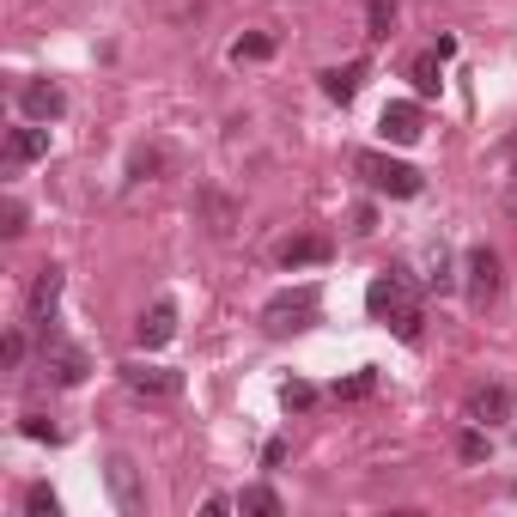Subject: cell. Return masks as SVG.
<instances>
[{
    "mask_svg": "<svg viewBox=\"0 0 517 517\" xmlns=\"http://www.w3.org/2000/svg\"><path fill=\"white\" fill-rule=\"evenodd\" d=\"M365 311H372L378 323H390L408 347L420 341V305H414V286L408 274H378L372 286H365Z\"/></svg>",
    "mask_w": 517,
    "mask_h": 517,
    "instance_id": "obj_1",
    "label": "cell"
},
{
    "mask_svg": "<svg viewBox=\"0 0 517 517\" xmlns=\"http://www.w3.org/2000/svg\"><path fill=\"white\" fill-rule=\"evenodd\" d=\"M353 171L372 183L378 195H390V201H414L420 189H426V177L414 171V165H402V159H384V153H353Z\"/></svg>",
    "mask_w": 517,
    "mask_h": 517,
    "instance_id": "obj_2",
    "label": "cell"
},
{
    "mask_svg": "<svg viewBox=\"0 0 517 517\" xmlns=\"http://www.w3.org/2000/svg\"><path fill=\"white\" fill-rule=\"evenodd\" d=\"M317 311H323V292L317 286H286V292H274V299L262 305V329L268 335H292V329H305Z\"/></svg>",
    "mask_w": 517,
    "mask_h": 517,
    "instance_id": "obj_3",
    "label": "cell"
},
{
    "mask_svg": "<svg viewBox=\"0 0 517 517\" xmlns=\"http://www.w3.org/2000/svg\"><path fill=\"white\" fill-rule=\"evenodd\" d=\"M116 378H122V390L140 396V402H177V396H183V372H171V365L128 359V365H116Z\"/></svg>",
    "mask_w": 517,
    "mask_h": 517,
    "instance_id": "obj_4",
    "label": "cell"
},
{
    "mask_svg": "<svg viewBox=\"0 0 517 517\" xmlns=\"http://www.w3.org/2000/svg\"><path fill=\"white\" fill-rule=\"evenodd\" d=\"M104 487H110V499H116L122 517H140L146 511V481H140V469L128 457H110L104 463Z\"/></svg>",
    "mask_w": 517,
    "mask_h": 517,
    "instance_id": "obj_5",
    "label": "cell"
},
{
    "mask_svg": "<svg viewBox=\"0 0 517 517\" xmlns=\"http://www.w3.org/2000/svg\"><path fill=\"white\" fill-rule=\"evenodd\" d=\"M43 372L61 384V390H73V384H86V372H92V359L73 347V341H55V335H43Z\"/></svg>",
    "mask_w": 517,
    "mask_h": 517,
    "instance_id": "obj_6",
    "label": "cell"
},
{
    "mask_svg": "<svg viewBox=\"0 0 517 517\" xmlns=\"http://www.w3.org/2000/svg\"><path fill=\"white\" fill-rule=\"evenodd\" d=\"M493 299H499V256L481 244V250H469V305L487 311Z\"/></svg>",
    "mask_w": 517,
    "mask_h": 517,
    "instance_id": "obj_7",
    "label": "cell"
},
{
    "mask_svg": "<svg viewBox=\"0 0 517 517\" xmlns=\"http://www.w3.org/2000/svg\"><path fill=\"white\" fill-rule=\"evenodd\" d=\"M19 110H25V122H61L67 92H61L55 80H31V86L19 92Z\"/></svg>",
    "mask_w": 517,
    "mask_h": 517,
    "instance_id": "obj_8",
    "label": "cell"
},
{
    "mask_svg": "<svg viewBox=\"0 0 517 517\" xmlns=\"http://www.w3.org/2000/svg\"><path fill=\"white\" fill-rule=\"evenodd\" d=\"M378 128H384V140H396V146H414V140L426 134V116H420V104H408V98H396V104H384V116H378Z\"/></svg>",
    "mask_w": 517,
    "mask_h": 517,
    "instance_id": "obj_9",
    "label": "cell"
},
{
    "mask_svg": "<svg viewBox=\"0 0 517 517\" xmlns=\"http://www.w3.org/2000/svg\"><path fill=\"white\" fill-rule=\"evenodd\" d=\"M37 159H49V122L13 128V134H7V165L19 171V165H37Z\"/></svg>",
    "mask_w": 517,
    "mask_h": 517,
    "instance_id": "obj_10",
    "label": "cell"
},
{
    "mask_svg": "<svg viewBox=\"0 0 517 517\" xmlns=\"http://www.w3.org/2000/svg\"><path fill=\"white\" fill-rule=\"evenodd\" d=\"M469 420H475V426H499V420H511V390H505V384H481V390H469Z\"/></svg>",
    "mask_w": 517,
    "mask_h": 517,
    "instance_id": "obj_11",
    "label": "cell"
},
{
    "mask_svg": "<svg viewBox=\"0 0 517 517\" xmlns=\"http://www.w3.org/2000/svg\"><path fill=\"white\" fill-rule=\"evenodd\" d=\"M55 299H61V268H43L37 280H31V299H25V311H31V323L49 335V317H55Z\"/></svg>",
    "mask_w": 517,
    "mask_h": 517,
    "instance_id": "obj_12",
    "label": "cell"
},
{
    "mask_svg": "<svg viewBox=\"0 0 517 517\" xmlns=\"http://www.w3.org/2000/svg\"><path fill=\"white\" fill-rule=\"evenodd\" d=\"M134 335H140V347H165V341L177 335V305H171V299H159L153 311L134 323Z\"/></svg>",
    "mask_w": 517,
    "mask_h": 517,
    "instance_id": "obj_13",
    "label": "cell"
},
{
    "mask_svg": "<svg viewBox=\"0 0 517 517\" xmlns=\"http://www.w3.org/2000/svg\"><path fill=\"white\" fill-rule=\"evenodd\" d=\"M365 73H372L365 61L329 67V73H323V98H335V104H353V98H359V86H365Z\"/></svg>",
    "mask_w": 517,
    "mask_h": 517,
    "instance_id": "obj_14",
    "label": "cell"
},
{
    "mask_svg": "<svg viewBox=\"0 0 517 517\" xmlns=\"http://www.w3.org/2000/svg\"><path fill=\"white\" fill-rule=\"evenodd\" d=\"M317 262H329V238H317V232H311V238H292V244L280 250V268H286V274L317 268Z\"/></svg>",
    "mask_w": 517,
    "mask_h": 517,
    "instance_id": "obj_15",
    "label": "cell"
},
{
    "mask_svg": "<svg viewBox=\"0 0 517 517\" xmlns=\"http://www.w3.org/2000/svg\"><path fill=\"white\" fill-rule=\"evenodd\" d=\"M408 80H414V92L420 98H438V92H445V55H414V67H408Z\"/></svg>",
    "mask_w": 517,
    "mask_h": 517,
    "instance_id": "obj_16",
    "label": "cell"
},
{
    "mask_svg": "<svg viewBox=\"0 0 517 517\" xmlns=\"http://www.w3.org/2000/svg\"><path fill=\"white\" fill-rule=\"evenodd\" d=\"M396 13H402V0H365V37L384 43L396 31Z\"/></svg>",
    "mask_w": 517,
    "mask_h": 517,
    "instance_id": "obj_17",
    "label": "cell"
},
{
    "mask_svg": "<svg viewBox=\"0 0 517 517\" xmlns=\"http://www.w3.org/2000/svg\"><path fill=\"white\" fill-rule=\"evenodd\" d=\"M238 511H244V517H280L286 505H280L274 487H244V493H238Z\"/></svg>",
    "mask_w": 517,
    "mask_h": 517,
    "instance_id": "obj_18",
    "label": "cell"
},
{
    "mask_svg": "<svg viewBox=\"0 0 517 517\" xmlns=\"http://www.w3.org/2000/svg\"><path fill=\"white\" fill-rule=\"evenodd\" d=\"M268 55H274V37H268V31H250V37L232 43V61H238V67H244V61H268Z\"/></svg>",
    "mask_w": 517,
    "mask_h": 517,
    "instance_id": "obj_19",
    "label": "cell"
},
{
    "mask_svg": "<svg viewBox=\"0 0 517 517\" xmlns=\"http://www.w3.org/2000/svg\"><path fill=\"white\" fill-rule=\"evenodd\" d=\"M280 408H286V414H305V408H317V390L292 378V384H280Z\"/></svg>",
    "mask_w": 517,
    "mask_h": 517,
    "instance_id": "obj_20",
    "label": "cell"
},
{
    "mask_svg": "<svg viewBox=\"0 0 517 517\" xmlns=\"http://www.w3.org/2000/svg\"><path fill=\"white\" fill-rule=\"evenodd\" d=\"M201 207H207V219H213L207 232H213V238H226V232H232V201H226V195H201Z\"/></svg>",
    "mask_w": 517,
    "mask_h": 517,
    "instance_id": "obj_21",
    "label": "cell"
},
{
    "mask_svg": "<svg viewBox=\"0 0 517 517\" xmlns=\"http://www.w3.org/2000/svg\"><path fill=\"white\" fill-rule=\"evenodd\" d=\"M487 451H493V445H487L481 426H469V432L457 438V457H463V463H487Z\"/></svg>",
    "mask_w": 517,
    "mask_h": 517,
    "instance_id": "obj_22",
    "label": "cell"
},
{
    "mask_svg": "<svg viewBox=\"0 0 517 517\" xmlns=\"http://www.w3.org/2000/svg\"><path fill=\"white\" fill-rule=\"evenodd\" d=\"M0 232H7V238H19V232H25V201H19V195L0 201Z\"/></svg>",
    "mask_w": 517,
    "mask_h": 517,
    "instance_id": "obj_23",
    "label": "cell"
},
{
    "mask_svg": "<svg viewBox=\"0 0 517 517\" xmlns=\"http://www.w3.org/2000/svg\"><path fill=\"white\" fill-rule=\"evenodd\" d=\"M19 432H25V438H37V445H55V438H61V432L49 426V414H25V420H19Z\"/></svg>",
    "mask_w": 517,
    "mask_h": 517,
    "instance_id": "obj_24",
    "label": "cell"
},
{
    "mask_svg": "<svg viewBox=\"0 0 517 517\" xmlns=\"http://www.w3.org/2000/svg\"><path fill=\"white\" fill-rule=\"evenodd\" d=\"M372 390H378V372H372V365H365V372H359L353 384H341L335 396H341V402H359V396H372Z\"/></svg>",
    "mask_w": 517,
    "mask_h": 517,
    "instance_id": "obj_25",
    "label": "cell"
},
{
    "mask_svg": "<svg viewBox=\"0 0 517 517\" xmlns=\"http://www.w3.org/2000/svg\"><path fill=\"white\" fill-rule=\"evenodd\" d=\"M25 511H31V517H55V511H61V505H55V493H49V487H43V481H37V487H31V493H25Z\"/></svg>",
    "mask_w": 517,
    "mask_h": 517,
    "instance_id": "obj_26",
    "label": "cell"
},
{
    "mask_svg": "<svg viewBox=\"0 0 517 517\" xmlns=\"http://www.w3.org/2000/svg\"><path fill=\"white\" fill-rule=\"evenodd\" d=\"M0 359H7V372H19V365H25V335H19V329L7 335V347H0Z\"/></svg>",
    "mask_w": 517,
    "mask_h": 517,
    "instance_id": "obj_27",
    "label": "cell"
},
{
    "mask_svg": "<svg viewBox=\"0 0 517 517\" xmlns=\"http://www.w3.org/2000/svg\"><path fill=\"white\" fill-rule=\"evenodd\" d=\"M159 165H165V159H159V153H134V165H128V171H134V177H153V171H159Z\"/></svg>",
    "mask_w": 517,
    "mask_h": 517,
    "instance_id": "obj_28",
    "label": "cell"
},
{
    "mask_svg": "<svg viewBox=\"0 0 517 517\" xmlns=\"http://www.w3.org/2000/svg\"><path fill=\"white\" fill-rule=\"evenodd\" d=\"M262 463H268V469H280V463H286V438H274V445L262 451Z\"/></svg>",
    "mask_w": 517,
    "mask_h": 517,
    "instance_id": "obj_29",
    "label": "cell"
}]
</instances>
